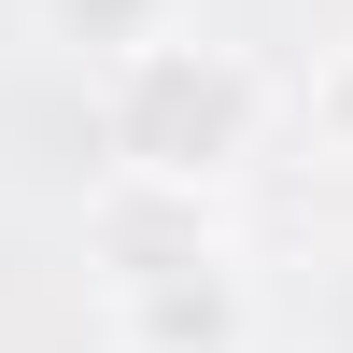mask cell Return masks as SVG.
I'll list each match as a JSON object with an SVG mask.
<instances>
[{"label": "cell", "mask_w": 353, "mask_h": 353, "mask_svg": "<svg viewBox=\"0 0 353 353\" xmlns=\"http://www.w3.org/2000/svg\"><path fill=\"white\" fill-rule=\"evenodd\" d=\"M99 128H113V170H128V184L212 198L226 170L269 141V71L226 57V43H141V57H113Z\"/></svg>", "instance_id": "1"}, {"label": "cell", "mask_w": 353, "mask_h": 353, "mask_svg": "<svg viewBox=\"0 0 353 353\" xmlns=\"http://www.w3.org/2000/svg\"><path fill=\"white\" fill-rule=\"evenodd\" d=\"M113 353H254V297L226 254H198V269H141L113 283Z\"/></svg>", "instance_id": "2"}, {"label": "cell", "mask_w": 353, "mask_h": 353, "mask_svg": "<svg viewBox=\"0 0 353 353\" xmlns=\"http://www.w3.org/2000/svg\"><path fill=\"white\" fill-rule=\"evenodd\" d=\"M311 141L353 170V43H325V71H311Z\"/></svg>", "instance_id": "4"}, {"label": "cell", "mask_w": 353, "mask_h": 353, "mask_svg": "<svg viewBox=\"0 0 353 353\" xmlns=\"http://www.w3.org/2000/svg\"><path fill=\"white\" fill-rule=\"evenodd\" d=\"M57 28H71V43H99V57H141V43H170V28H156V0H57Z\"/></svg>", "instance_id": "3"}]
</instances>
